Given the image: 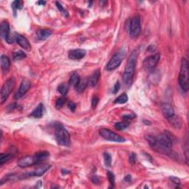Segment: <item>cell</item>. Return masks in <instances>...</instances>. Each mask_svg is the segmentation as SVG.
Listing matches in <instances>:
<instances>
[{"label": "cell", "instance_id": "83f0119b", "mask_svg": "<svg viewBox=\"0 0 189 189\" xmlns=\"http://www.w3.org/2000/svg\"><path fill=\"white\" fill-rule=\"evenodd\" d=\"M13 59H14L15 61H18V60H21V59H24V58H26V54H25L23 51L19 50V51H16V52L13 53Z\"/></svg>", "mask_w": 189, "mask_h": 189}, {"label": "cell", "instance_id": "3957f363", "mask_svg": "<svg viewBox=\"0 0 189 189\" xmlns=\"http://www.w3.org/2000/svg\"><path fill=\"white\" fill-rule=\"evenodd\" d=\"M48 151H42L35 153L33 156H25L19 159L17 164L20 168H27L33 165H37L49 157Z\"/></svg>", "mask_w": 189, "mask_h": 189}, {"label": "cell", "instance_id": "5bb4252c", "mask_svg": "<svg viewBox=\"0 0 189 189\" xmlns=\"http://www.w3.org/2000/svg\"><path fill=\"white\" fill-rule=\"evenodd\" d=\"M161 109H162L163 116H164L166 119H168L169 118H171V116L174 115V108H173V106H171L170 104H163L162 106H161Z\"/></svg>", "mask_w": 189, "mask_h": 189}, {"label": "cell", "instance_id": "9a60e30c", "mask_svg": "<svg viewBox=\"0 0 189 189\" xmlns=\"http://www.w3.org/2000/svg\"><path fill=\"white\" fill-rule=\"evenodd\" d=\"M16 41L23 49L26 50H30L31 45L30 44L28 40L25 36L20 34H16Z\"/></svg>", "mask_w": 189, "mask_h": 189}, {"label": "cell", "instance_id": "ee69618b", "mask_svg": "<svg viewBox=\"0 0 189 189\" xmlns=\"http://www.w3.org/2000/svg\"><path fill=\"white\" fill-rule=\"evenodd\" d=\"M37 4H38V5H44L45 4H46V2H44V1H39L38 2H37Z\"/></svg>", "mask_w": 189, "mask_h": 189}, {"label": "cell", "instance_id": "836d02e7", "mask_svg": "<svg viewBox=\"0 0 189 189\" xmlns=\"http://www.w3.org/2000/svg\"><path fill=\"white\" fill-rule=\"evenodd\" d=\"M98 102H99V98L97 96H94L92 100V109H95L96 106H97Z\"/></svg>", "mask_w": 189, "mask_h": 189}, {"label": "cell", "instance_id": "4316f807", "mask_svg": "<svg viewBox=\"0 0 189 189\" xmlns=\"http://www.w3.org/2000/svg\"><path fill=\"white\" fill-rule=\"evenodd\" d=\"M129 126V123L128 121H123V122H119L115 124V128L117 130L121 131V130L127 129V128Z\"/></svg>", "mask_w": 189, "mask_h": 189}, {"label": "cell", "instance_id": "d6986e66", "mask_svg": "<svg viewBox=\"0 0 189 189\" xmlns=\"http://www.w3.org/2000/svg\"><path fill=\"white\" fill-rule=\"evenodd\" d=\"M1 68L4 72H7L11 67V61L7 56L2 55L1 56Z\"/></svg>", "mask_w": 189, "mask_h": 189}, {"label": "cell", "instance_id": "484cf974", "mask_svg": "<svg viewBox=\"0 0 189 189\" xmlns=\"http://www.w3.org/2000/svg\"><path fill=\"white\" fill-rule=\"evenodd\" d=\"M11 7L13 9V12L16 13V10H21L23 7V2L19 1V0H16V1L13 2L11 4Z\"/></svg>", "mask_w": 189, "mask_h": 189}, {"label": "cell", "instance_id": "cb8c5ba5", "mask_svg": "<svg viewBox=\"0 0 189 189\" xmlns=\"http://www.w3.org/2000/svg\"><path fill=\"white\" fill-rule=\"evenodd\" d=\"M81 78L79 75L76 73V72H74V73H72V76H70V80H69V84L71 86H73L75 87V86L78 84V83L79 82Z\"/></svg>", "mask_w": 189, "mask_h": 189}, {"label": "cell", "instance_id": "e575fe53", "mask_svg": "<svg viewBox=\"0 0 189 189\" xmlns=\"http://www.w3.org/2000/svg\"><path fill=\"white\" fill-rule=\"evenodd\" d=\"M120 86H121V84H120V82L119 81H117L115 83V84L114 85V87L112 88V93L114 94H116L117 92L119 91V89H120Z\"/></svg>", "mask_w": 189, "mask_h": 189}, {"label": "cell", "instance_id": "f35d334b", "mask_svg": "<svg viewBox=\"0 0 189 189\" xmlns=\"http://www.w3.org/2000/svg\"><path fill=\"white\" fill-rule=\"evenodd\" d=\"M170 180L172 181L174 183V184L176 185H180V179L177 178V177H170Z\"/></svg>", "mask_w": 189, "mask_h": 189}, {"label": "cell", "instance_id": "60d3db41", "mask_svg": "<svg viewBox=\"0 0 189 189\" xmlns=\"http://www.w3.org/2000/svg\"><path fill=\"white\" fill-rule=\"evenodd\" d=\"M92 181L93 183H98V182H99V180H98V178L96 176L92 177Z\"/></svg>", "mask_w": 189, "mask_h": 189}, {"label": "cell", "instance_id": "7402d4cb", "mask_svg": "<svg viewBox=\"0 0 189 189\" xmlns=\"http://www.w3.org/2000/svg\"><path fill=\"white\" fill-rule=\"evenodd\" d=\"M43 115V104H39L37 107L33 110L32 113L30 114L31 117H33L35 118H40L42 117Z\"/></svg>", "mask_w": 189, "mask_h": 189}, {"label": "cell", "instance_id": "7bdbcfd3", "mask_svg": "<svg viewBox=\"0 0 189 189\" xmlns=\"http://www.w3.org/2000/svg\"><path fill=\"white\" fill-rule=\"evenodd\" d=\"M153 47H153V46H149V47H148V50H149V52L153 53L154 51L155 50V48H153Z\"/></svg>", "mask_w": 189, "mask_h": 189}, {"label": "cell", "instance_id": "ffe728a7", "mask_svg": "<svg viewBox=\"0 0 189 189\" xmlns=\"http://www.w3.org/2000/svg\"><path fill=\"white\" fill-rule=\"evenodd\" d=\"M52 34L53 32L50 30H39L38 32H37V38H38L39 40H45V39H48Z\"/></svg>", "mask_w": 189, "mask_h": 189}, {"label": "cell", "instance_id": "1f68e13d", "mask_svg": "<svg viewBox=\"0 0 189 189\" xmlns=\"http://www.w3.org/2000/svg\"><path fill=\"white\" fill-rule=\"evenodd\" d=\"M56 5L57 6V8L59 10V11H60L61 13H62V14L64 16H66V17L69 16L67 11H66V10L64 8V7H63V6L62 5V4H61L60 2H56Z\"/></svg>", "mask_w": 189, "mask_h": 189}, {"label": "cell", "instance_id": "8d00e7d4", "mask_svg": "<svg viewBox=\"0 0 189 189\" xmlns=\"http://www.w3.org/2000/svg\"><path fill=\"white\" fill-rule=\"evenodd\" d=\"M68 107H69V109L71 110V111L74 112L76 109V104L74 103V102L70 101L68 103Z\"/></svg>", "mask_w": 189, "mask_h": 189}, {"label": "cell", "instance_id": "4fadbf2b", "mask_svg": "<svg viewBox=\"0 0 189 189\" xmlns=\"http://www.w3.org/2000/svg\"><path fill=\"white\" fill-rule=\"evenodd\" d=\"M86 50L83 49H76L70 50L68 53L69 58L72 60H81L86 56Z\"/></svg>", "mask_w": 189, "mask_h": 189}, {"label": "cell", "instance_id": "ba28073f", "mask_svg": "<svg viewBox=\"0 0 189 189\" xmlns=\"http://www.w3.org/2000/svg\"><path fill=\"white\" fill-rule=\"evenodd\" d=\"M16 84V80L14 78H11L7 79L4 83L2 87L1 90V104H3L4 102L7 100L8 98L9 94L13 91Z\"/></svg>", "mask_w": 189, "mask_h": 189}, {"label": "cell", "instance_id": "52a82bcc", "mask_svg": "<svg viewBox=\"0 0 189 189\" xmlns=\"http://www.w3.org/2000/svg\"><path fill=\"white\" fill-rule=\"evenodd\" d=\"M141 31V19L138 16L131 18L129 25V33L131 38H136L140 35Z\"/></svg>", "mask_w": 189, "mask_h": 189}, {"label": "cell", "instance_id": "d590c367", "mask_svg": "<svg viewBox=\"0 0 189 189\" xmlns=\"http://www.w3.org/2000/svg\"><path fill=\"white\" fill-rule=\"evenodd\" d=\"M136 158H137V157H136L135 154L131 153L129 156V162L132 165H134L136 163Z\"/></svg>", "mask_w": 189, "mask_h": 189}, {"label": "cell", "instance_id": "277c9868", "mask_svg": "<svg viewBox=\"0 0 189 189\" xmlns=\"http://www.w3.org/2000/svg\"><path fill=\"white\" fill-rule=\"evenodd\" d=\"M179 85L182 91L188 90V62L186 58H183L181 61L180 72L178 78Z\"/></svg>", "mask_w": 189, "mask_h": 189}, {"label": "cell", "instance_id": "8992f818", "mask_svg": "<svg viewBox=\"0 0 189 189\" xmlns=\"http://www.w3.org/2000/svg\"><path fill=\"white\" fill-rule=\"evenodd\" d=\"M126 53H127V51L124 48H122L120 50H118V52H116L110 59L109 62H108V64H106V70L108 71H112L117 69L121 65L124 58H125Z\"/></svg>", "mask_w": 189, "mask_h": 189}, {"label": "cell", "instance_id": "2e32d148", "mask_svg": "<svg viewBox=\"0 0 189 189\" xmlns=\"http://www.w3.org/2000/svg\"><path fill=\"white\" fill-rule=\"evenodd\" d=\"M100 77V72L99 70L94 71L93 73L92 74V76L89 78L88 79V85L90 86H94L97 85L98 82L99 81Z\"/></svg>", "mask_w": 189, "mask_h": 189}, {"label": "cell", "instance_id": "8fae6325", "mask_svg": "<svg viewBox=\"0 0 189 189\" xmlns=\"http://www.w3.org/2000/svg\"><path fill=\"white\" fill-rule=\"evenodd\" d=\"M51 165L48 164H43L39 165V167H37L34 171H31V172L27 173V174H23L21 176V179L25 178V177H41L42 176L44 173H46L49 169L50 168Z\"/></svg>", "mask_w": 189, "mask_h": 189}, {"label": "cell", "instance_id": "30bf717a", "mask_svg": "<svg viewBox=\"0 0 189 189\" xmlns=\"http://www.w3.org/2000/svg\"><path fill=\"white\" fill-rule=\"evenodd\" d=\"M159 58H160V54L159 53H155V54L148 56L143 61V67L147 71L153 70L157 66V64H158Z\"/></svg>", "mask_w": 189, "mask_h": 189}, {"label": "cell", "instance_id": "9c48e42d", "mask_svg": "<svg viewBox=\"0 0 189 189\" xmlns=\"http://www.w3.org/2000/svg\"><path fill=\"white\" fill-rule=\"evenodd\" d=\"M99 134L106 141L117 142V143H124L126 141V140L123 137L118 135V134L108 129H101L99 131Z\"/></svg>", "mask_w": 189, "mask_h": 189}, {"label": "cell", "instance_id": "ab89813d", "mask_svg": "<svg viewBox=\"0 0 189 189\" xmlns=\"http://www.w3.org/2000/svg\"><path fill=\"white\" fill-rule=\"evenodd\" d=\"M16 104H12L11 105H9L7 106V109H8V112H11L12 110H13L16 107Z\"/></svg>", "mask_w": 189, "mask_h": 189}, {"label": "cell", "instance_id": "f546056e", "mask_svg": "<svg viewBox=\"0 0 189 189\" xmlns=\"http://www.w3.org/2000/svg\"><path fill=\"white\" fill-rule=\"evenodd\" d=\"M104 163H105L106 166H107V167L111 166V164H112L111 155H110L109 153H104Z\"/></svg>", "mask_w": 189, "mask_h": 189}, {"label": "cell", "instance_id": "e0dca14e", "mask_svg": "<svg viewBox=\"0 0 189 189\" xmlns=\"http://www.w3.org/2000/svg\"><path fill=\"white\" fill-rule=\"evenodd\" d=\"M167 121L169 122V123L173 127L176 128V129H180L182 127V121H181L180 118L175 115V114L173 116H171V118H169L168 119H167Z\"/></svg>", "mask_w": 189, "mask_h": 189}, {"label": "cell", "instance_id": "ac0fdd59", "mask_svg": "<svg viewBox=\"0 0 189 189\" xmlns=\"http://www.w3.org/2000/svg\"><path fill=\"white\" fill-rule=\"evenodd\" d=\"M10 26L9 23L7 21H3L1 24V28H0V34L2 38L6 39L10 34Z\"/></svg>", "mask_w": 189, "mask_h": 189}, {"label": "cell", "instance_id": "d6a6232c", "mask_svg": "<svg viewBox=\"0 0 189 189\" xmlns=\"http://www.w3.org/2000/svg\"><path fill=\"white\" fill-rule=\"evenodd\" d=\"M107 176H108V179H109V181L110 184H111L112 186V187H113L114 185H115V175H114L113 173L109 171L107 172Z\"/></svg>", "mask_w": 189, "mask_h": 189}, {"label": "cell", "instance_id": "5b68a950", "mask_svg": "<svg viewBox=\"0 0 189 189\" xmlns=\"http://www.w3.org/2000/svg\"><path fill=\"white\" fill-rule=\"evenodd\" d=\"M55 137L57 143L59 145H64V146H68L70 143V136L67 131V130L65 129L60 123L57 125L55 131Z\"/></svg>", "mask_w": 189, "mask_h": 189}, {"label": "cell", "instance_id": "f1b7e54d", "mask_svg": "<svg viewBox=\"0 0 189 189\" xmlns=\"http://www.w3.org/2000/svg\"><path fill=\"white\" fill-rule=\"evenodd\" d=\"M68 90H69L68 86L65 84H60L58 87V91L60 92L63 96H65L67 94Z\"/></svg>", "mask_w": 189, "mask_h": 189}, {"label": "cell", "instance_id": "b9f144b4", "mask_svg": "<svg viewBox=\"0 0 189 189\" xmlns=\"http://www.w3.org/2000/svg\"><path fill=\"white\" fill-rule=\"evenodd\" d=\"M124 180L127 181V182H130V181H131V176H130V175H127V176L125 178H124Z\"/></svg>", "mask_w": 189, "mask_h": 189}, {"label": "cell", "instance_id": "d4e9b609", "mask_svg": "<svg viewBox=\"0 0 189 189\" xmlns=\"http://www.w3.org/2000/svg\"><path fill=\"white\" fill-rule=\"evenodd\" d=\"M128 101V96L126 93H123L121 94L119 97H118L115 100V104H123L127 103Z\"/></svg>", "mask_w": 189, "mask_h": 189}, {"label": "cell", "instance_id": "603a6c76", "mask_svg": "<svg viewBox=\"0 0 189 189\" xmlns=\"http://www.w3.org/2000/svg\"><path fill=\"white\" fill-rule=\"evenodd\" d=\"M13 153H2L0 154V165H2L4 163H7L10 159L13 158Z\"/></svg>", "mask_w": 189, "mask_h": 189}, {"label": "cell", "instance_id": "74e56055", "mask_svg": "<svg viewBox=\"0 0 189 189\" xmlns=\"http://www.w3.org/2000/svg\"><path fill=\"white\" fill-rule=\"evenodd\" d=\"M135 118V114H129V115H125L123 116V120H125V121H128V120H131L133 119V118Z\"/></svg>", "mask_w": 189, "mask_h": 189}, {"label": "cell", "instance_id": "44dd1931", "mask_svg": "<svg viewBox=\"0 0 189 189\" xmlns=\"http://www.w3.org/2000/svg\"><path fill=\"white\" fill-rule=\"evenodd\" d=\"M88 86V80L86 79H81L79 82L78 83V84L75 86V89L78 92L81 93L85 90L86 86Z\"/></svg>", "mask_w": 189, "mask_h": 189}, {"label": "cell", "instance_id": "4dcf8cb0", "mask_svg": "<svg viewBox=\"0 0 189 189\" xmlns=\"http://www.w3.org/2000/svg\"><path fill=\"white\" fill-rule=\"evenodd\" d=\"M65 103H66V98L64 97L58 98V99H57L56 102V108L57 109H61V108L64 106Z\"/></svg>", "mask_w": 189, "mask_h": 189}, {"label": "cell", "instance_id": "7a4b0ae2", "mask_svg": "<svg viewBox=\"0 0 189 189\" xmlns=\"http://www.w3.org/2000/svg\"><path fill=\"white\" fill-rule=\"evenodd\" d=\"M137 58H138V52L137 50H134L129 57L123 73V82L127 86H129L133 81Z\"/></svg>", "mask_w": 189, "mask_h": 189}, {"label": "cell", "instance_id": "6da1fadb", "mask_svg": "<svg viewBox=\"0 0 189 189\" xmlns=\"http://www.w3.org/2000/svg\"><path fill=\"white\" fill-rule=\"evenodd\" d=\"M145 139L154 150L163 154L171 156L173 139L170 133L165 131L157 136L149 135L145 136Z\"/></svg>", "mask_w": 189, "mask_h": 189}, {"label": "cell", "instance_id": "7c38bea8", "mask_svg": "<svg viewBox=\"0 0 189 189\" xmlns=\"http://www.w3.org/2000/svg\"><path fill=\"white\" fill-rule=\"evenodd\" d=\"M31 86V83L28 79H24L22 81H21L20 86H19V90L16 93L14 98L15 99H20L25 95V94L27 93V91L30 90Z\"/></svg>", "mask_w": 189, "mask_h": 189}]
</instances>
